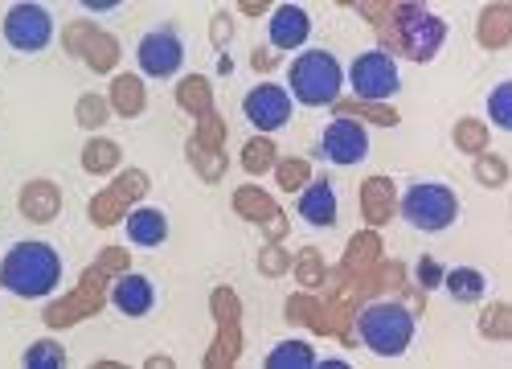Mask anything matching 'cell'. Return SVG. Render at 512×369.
Masks as SVG:
<instances>
[{
	"mask_svg": "<svg viewBox=\"0 0 512 369\" xmlns=\"http://www.w3.org/2000/svg\"><path fill=\"white\" fill-rule=\"evenodd\" d=\"M62 283V255L50 242H17L0 259V287L21 300H41Z\"/></svg>",
	"mask_w": 512,
	"mask_h": 369,
	"instance_id": "6da1fadb",
	"label": "cell"
},
{
	"mask_svg": "<svg viewBox=\"0 0 512 369\" xmlns=\"http://www.w3.org/2000/svg\"><path fill=\"white\" fill-rule=\"evenodd\" d=\"M357 333L377 357H402L414 341V316H410L406 304L381 300V304H369L357 316Z\"/></svg>",
	"mask_w": 512,
	"mask_h": 369,
	"instance_id": "7a4b0ae2",
	"label": "cell"
},
{
	"mask_svg": "<svg viewBox=\"0 0 512 369\" xmlns=\"http://www.w3.org/2000/svg\"><path fill=\"white\" fill-rule=\"evenodd\" d=\"M291 95L300 99L304 107H328L336 103L340 87H345V70L328 50H308L291 62Z\"/></svg>",
	"mask_w": 512,
	"mask_h": 369,
	"instance_id": "3957f363",
	"label": "cell"
},
{
	"mask_svg": "<svg viewBox=\"0 0 512 369\" xmlns=\"http://www.w3.org/2000/svg\"><path fill=\"white\" fill-rule=\"evenodd\" d=\"M402 218L422 230V234H439L447 226H455L459 218V197L451 185H439V181H418L402 193Z\"/></svg>",
	"mask_w": 512,
	"mask_h": 369,
	"instance_id": "277c9868",
	"label": "cell"
},
{
	"mask_svg": "<svg viewBox=\"0 0 512 369\" xmlns=\"http://www.w3.org/2000/svg\"><path fill=\"white\" fill-rule=\"evenodd\" d=\"M349 82H353V95L365 99V103H386L398 95L402 87V74H398V62L390 50H369L353 62L349 70Z\"/></svg>",
	"mask_w": 512,
	"mask_h": 369,
	"instance_id": "5b68a950",
	"label": "cell"
},
{
	"mask_svg": "<svg viewBox=\"0 0 512 369\" xmlns=\"http://www.w3.org/2000/svg\"><path fill=\"white\" fill-rule=\"evenodd\" d=\"M50 37H54V17L33 5V0H25V5H13L9 17H5V41L13 50L21 54H37V50H46L50 46Z\"/></svg>",
	"mask_w": 512,
	"mask_h": 369,
	"instance_id": "8992f818",
	"label": "cell"
},
{
	"mask_svg": "<svg viewBox=\"0 0 512 369\" xmlns=\"http://www.w3.org/2000/svg\"><path fill=\"white\" fill-rule=\"evenodd\" d=\"M136 58H140V70L152 74V78H173L185 62V41L173 25H164V29H152L140 37V46H136Z\"/></svg>",
	"mask_w": 512,
	"mask_h": 369,
	"instance_id": "52a82bcc",
	"label": "cell"
},
{
	"mask_svg": "<svg viewBox=\"0 0 512 369\" xmlns=\"http://www.w3.org/2000/svg\"><path fill=\"white\" fill-rule=\"evenodd\" d=\"M398 17H406V21H402V50H406V58L431 62L435 50L443 46L447 25H443L435 13H422V9H414V5H402Z\"/></svg>",
	"mask_w": 512,
	"mask_h": 369,
	"instance_id": "ba28073f",
	"label": "cell"
},
{
	"mask_svg": "<svg viewBox=\"0 0 512 369\" xmlns=\"http://www.w3.org/2000/svg\"><path fill=\"white\" fill-rule=\"evenodd\" d=\"M242 115H246L259 132H279L283 123L291 119V95H287V87H275V82H259L254 91H246Z\"/></svg>",
	"mask_w": 512,
	"mask_h": 369,
	"instance_id": "9c48e42d",
	"label": "cell"
},
{
	"mask_svg": "<svg viewBox=\"0 0 512 369\" xmlns=\"http://www.w3.org/2000/svg\"><path fill=\"white\" fill-rule=\"evenodd\" d=\"M320 152L332 164H361L369 156V132H365V123L361 119H332L328 128H324Z\"/></svg>",
	"mask_w": 512,
	"mask_h": 369,
	"instance_id": "30bf717a",
	"label": "cell"
},
{
	"mask_svg": "<svg viewBox=\"0 0 512 369\" xmlns=\"http://www.w3.org/2000/svg\"><path fill=\"white\" fill-rule=\"evenodd\" d=\"M111 304L123 312V316H148L156 308V287L148 283V275H136V271H127L115 279L111 287Z\"/></svg>",
	"mask_w": 512,
	"mask_h": 369,
	"instance_id": "8fae6325",
	"label": "cell"
},
{
	"mask_svg": "<svg viewBox=\"0 0 512 369\" xmlns=\"http://www.w3.org/2000/svg\"><path fill=\"white\" fill-rule=\"evenodd\" d=\"M312 33V17L304 5H279L271 13V46L275 50H295V46H304Z\"/></svg>",
	"mask_w": 512,
	"mask_h": 369,
	"instance_id": "7c38bea8",
	"label": "cell"
},
{
	"mask_svg": "<svg viewBox=\"0 0 512 369\" xmlns=\"http://www.w3.org/2000/svg\"><path fill=\"white\" fill-rule=\"evenodd\" d=\"M300 218L308 226H332L336 222V189L328 181H312L300 197Z\"/></svg>",
	"mask_w": 512,
	"mask_h": 369,
	"instance_id": "4fadbf2b",
	"label": "cell"
},
{
	"mask_svg": "<svg viewBox=\"0 0 512 369\" xmlns=\"http://www.w3.org/2000/svg\"><path fill=\"white\" fill-rule=\"evenodd\" d=\"M127 238L136 246H160L168 238V218L152 205H140V210L127 214Z\"/></svg>",
	"mask_w": 512,
	"mask_h": 369,
	"instance_id": "5bb4252c",
	"label": "cell"
},
{
	"mask_svg": "<svg viewBox=\"0 0 512 369\" xmlns=\"http://www.w3.org/2000/svg\"><path fill=\"white\" fill-rule=\"evenodd\" d=\"M443 287H447V292H451L455 300L476 304V300H484V292H488V279H484L476 267H455V271H447Z\"/></svg>",
	"mask_w": 512,
	"mask_h": 369,
	"instance_id": "9a60e30c",
	"label": "cell"
},
{
	"mask_svg": "<svg viewBox=\"0 0 512 369\" xmlns=\"http://www.w3.org/2000/svg\"><path fill=\"white\" fill-rule=\"evenodd\" d=\"M267 365H271V369H308V365H316V353L308 349V341H283V345L267 357Z\"/></svg>",
	"mask_w": 512,
	"mask_h": 369,
	"instance_id": "2e32d148",
	"label": "cell"
},
{
	"mask_svg": "<svg viewBox=\"0 0 512 369\" xmlns=\"http://www.w3.org/2000/svg\"><path fill=\"white\" fill-rule=\"evenodd\" d=\"M488 115H492L496 128L512 132V82H500V87L488 95Z\"/></svg>",
	"mask_w": 512,
	"mask_h": 369,
	"instance_id": "e0dca14e",
	"label": "cell"
},
{
	"mask_svg": "<svg viewBox=\"0 0 512 369\" xmlns=\"http://www.w3.org/2000/svg\"><path fill=\"white\" fill-rule=\"evenodd\" d=\"M25 365H29V369H37V365H66V353H62L54 341H41V345H33V349L25 353Z\"/></svg>",
	"mask_w": 512,
	"mask_h": 369,
	"instance_id": "ac0fdd59",
	"label": "cell"
},
{
	"mask_svg": "<svg viewBox=\"0 0 512 369\" xmlns=\"http://www.w3.org/2000/svg\"><path fill=\"white\" fill-rule=\"evenodd\" d=\"M443 279H447V271H443L435 259H422V263H418V283H422V287H439Z\"/></svg>",
	"mask_w": 512,
	"mask_h": 369,
	"instance_id": "d6986e66",
	"label": "cell"
}]
</instances>
